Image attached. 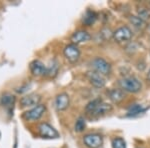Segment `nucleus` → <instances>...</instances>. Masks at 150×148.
<instances>
[{"label": "nucleus", "instance_id": "nucleus-1", "mask_svg": "<svg viewBox=\"0 0 150 148\" xmlns=\"http://www.w3.org/2000/svg\"><path fill=\"white\" fill-rule=\"evenodd\" d=\"M119 85L124 92L138 93L142 89V83L135 76H126L119 80Z\"/></svg>", "mask_w": 150, "mask_h": 148}, {"label": "nucleus", "instance_id": "nucleus-2", "mask_svg": "<svg viewBox=\"0 0 150 148\" xmlns=\"http://www.w3.org/2000/svg\"><path fill=\"white\" fill-rule=\"evenodd\" d=\"M90 66L93 71L97 72V73L101 74L102 76H107L110 75L111 71H112V67L111 64L107 60H105L102 57H95L91 60Z\"/></svg>", "mask_w": 150, "mask_h": 148}, {"label": "nucleus", "instance_id": "nucleus-3", "mask_svg": "<svg viewBox=\"0 0 150 148\" xmlns=\"http://www.w3.org/2000/svg\"><path fill=\"white\" fill-rule=\"evenodd\" d=\"M132 30L126 25L120 26L112 33L113 39L119 44H124V43L129 42L132 39Z\"/></svg>", "mask_w": 150, "mask_h": 148}, {"label": "nucleus", "instance_id": "nucleus-4", "mask_svg": "<svg viewBox=\"0 0 150 148\" xmlns=\"http://www.w3.org/2000/svg\"><path fill=\"white\" fill-rule=\"evenodd\" d=\"M83 143L87 148H101L103 137L99 133H88L83 136Z\"/></svg>", "mask_w": 150, "mask_h": 148}, {"label": "nucleus", "instance_id": "nucleus-5", "mask_svg": "<svg viewBox=\"0 0 150 148\" xmlns=\"http://www.w3.org/2000/svg\"><path fill=\"white\" fill-rule=\"evenodd\" d=\"M46 111V106L44 104H39V105L32 107L31 109L26 111L23 114V118L27 121H36L39 120L43 116V114Z\"/></svg>", "mask_w": 150, "mask_h": 148}, {"label": "nucleus", "instance_id": "nucleus-6", "mask_svg": "<svg viewBox=\"0 0 150 148\" xmlns=\"http://www.w3.org/2000/svg\"><path fill=\"white\" fill-rule=\"evenodd\" d=\"M38 133L41 137L47 138V139H54L59 137L58 131L47 122H41L38 125Z\"/></svg>", "mask_w": 150, "mask_h": 148}, {"label": "nucleus", "instance_id": "nucleus-7", "mask_svg": "<svg viewBox=\"0 0 150 148\" xmlns=\"http://www.w3.org/2000/svg\"><path fill=\"white\" fill-rule=\"evenodd\" d=\"M63 54L69 62L75 63V62L78 61L79 58H80L81 52H80V49H79L78 46L73 44V43H70V44L66 45L64 47Z\"/></svg>", "mask_w": 150, "mask_h": 148}, {"label": "nucleus", "instance_id": "nucleus-8", "mask_svg": "<svg viewBox=\"0 0 150 148\" xmlns=\"http://www.w3.org/2000/svg\"><path fill=\"white\" fill-rule=\"evenodd\" d=\"M86 78L88 79L89 83H90L91 85L93 87H95V88H98V89L103 88L106 84L104 76L97 73V72L93 71V70L86 72Z\"/></svg>", "mask_w": 150, "mask_h": 148}, {"label": "nucleus", "instance_id": "nucleus-9", "mask_svg": "<svg viewBox=\"0 0 150 148\" xmlns=\"http://www.w3.org/2000/svg\"><path fill=\"white\" fill-rule=\"evenodd\" d=\"M29 69H30L31 73L34 76H47L48 74V68L45 66L44 63L38 59L33 60L29 65Z\"/></svg>", "mask_w": 150, "mask_h": 148}, {"label": "nucleus", "instance_id": "nucleus-10", "mask_svg": "<svg viewBox=\"0 0 150 148\" xmlns=\"http://www.w3.org/2000/svg\"><path fill=\"white\" fill-rule=\"evenodd\" d=\"M41 101V96L36 93H30L28 95L23 96L20 99L21 107H35L39 105Z\"/></svg>", "mask_w": 150, "mask_h": 148}, {"label": "nucleus", "instance_id": "nucleus-11", "mask_svg": "<svg viewBox=\"0 0 150 148\" xmlns=\"http://www.w3.org/2000/svg\"><path fill=\"white\" fill-rule=\"evenodd\" d=\"M91 39V35L85 30H78L75 31L70 37V40L75 45L81 44V43H86Z\"/></svg>", "mask_w": 150, "mask_h": 148}, {"label": "nucleus", "instance_id": "nucleus-12", "mask_svg": "<svg viewBox=\"0 0 150 148\" xmlns=\"http://www.w3.org/2000/svg\"><path fill=\"white\" fill-rule=\"evenodd\" d=\"M70 105V98L67 93H60L55 98V107L58 111H64L69 107Z\"/></svg>", "mask_w": 150, "mask_h": 148}, {"label": "nucleus", "instance_id": "nucleus-13", "mask_svg": "<svg viewBox=\"0 0 150 148\" xmlns=\"http://www.w3.org/2000/svg\"><path fill=\"white\" fill-rule=\"evenodd\" d=\"M108 97L113 103H120L125 99V92L121 88H114L108 91Z\"/></svg>", "mask_w": 150, "mask_h": 148}, {"label": "nucleus", "instance_id": "nucleus-14", "mask_svg": "<svg viewBox=\"0 0 150 148\" xmlns=\"http://www.w3.org/2000/svg\"><path fill=\"white\" fill-rule=\"evenodd\" d=\"M111 110H112V105H111V104L102 102L97 108L95 109V110L93 111L92 113L90 114V116L97 118V117H100V116L105 115V114L109 113Z\"/></svg>", "mask_w": 150, "mask_h": 148}, {"label": "nucleus", "instance_id": "nucleus-15", "mask_svg": "<svg viewBox=\"0 0 150 148\" xmlns=\"http://www.w3.org/2000/svg\"><path fill=\"white\" fill-rule=\"evenodd\" d=\"M15 103V96L10 93H4L0 97V104L6 108L11 109Z\"/></svg>", "mask_w": 150, "mask_h": 148}, {"label": "nucleus", "instance_id": "nucleus-16", "mask_svg": "<svg viewBox=\"0 0 150 148\" xmlns=\"http://www.w3.org/2000/svg\"><path fill=\"white\" fill-rule=\"evenodd\" d=\"M96 19H97V14L95 12L91 10H87L85 12V14L83 15V18H82V23L86 26H91L92 24L95 23Z\"/></svg>", "mask_w": 150, "mask_h": 148}, {"label": "nucleus", "instance_id": "nucleus-17", "mask_svg": "<svg viewBox=\"0 0 150 148\" xmlns=\"http://www.w3.org/2000/svg\"><path fill=\"white\" fill-rule=\"evenodd\" d=\"M128 20H129V22L137 29H144L147 27L146 21H144L143 19L138 17L137 15H130L129 17H128Z\"/></svg>", "mask_w": 150, "mask_h": 148}, {"label": "nucleus", "instance_id": "nucleus-18", "mask_svg": "<svg viewBox=\"0 0 150 148\" xmlns=\"http://www.w3.org/2000/svg\"><path fill=\"white\" fill-rule=\"evenodd\" d=\"M103 102V100L101 98H95V99H93L92 101H90L88 104L86 105V107H85V111H86V113L88 114V115H90L91 113L93 112L94 110H95L96 108L98 107L99 105H100L101 103Z\"/></svg>", "mask_w": 150, "mask_h": 148}, {"label": "nucleus", "instance_id": "nucleus-19", "mask_svg": "<svg viewBox=\"0 0 150 148\" xmlns=\"http://www.w3.org/2000/svg\"><path fill=\"white\" fill-rule=\"evenodd\" d=\"M112 148H126V142L122 137H114L111 141Z\"/></svg>", "mask_w": 150, "mask_h": 148}, {"label": "nucleus", "instance_id": "nucleus-20", "mask_svg": "<svg viewBox=\"0 0 150 148\" xmlns=\"http://www.w3.org/2000/svg\"><path fill=\"white\" fill-rule=\"evenodd\" d=\"M137 14H138V17L141 19H143L144 21H147L150 19V10L146 7H140V8L137 10Z\"/></svg>", "mask_w": 150, "mask_h": 148}, {"label": "nucleus", "instance_id": "nucleus-21", "mask_svg": "<svg viewBox=\"0 0 150 148\" xmlns=\"http://www.w3.org/2000/svg\"><path fill=\"white\" fill-rule=\"evenodd\" d=\"M75 131L78 133L80 132H83L86 128V122H85V119L83 117H79L78 119L76 120L75 122Z\"/></svg>", "mask_w": 150, "mask_h": 148}, {"label": "nucleus", "instance_id": "nucleus-22", "mask_svg": "<svg viewBox=\"0 0 150 148\" xmlns=\"http://www.w3.org/2000/svg\"><path fill=\"white\" fill-rule=\"evenodd\" d=\"M145 109L142 107L141 105H139V104H135L133 107L130 108V110L128 111V115L129 116H134V115H137V114H140L142 112H144Z\"/></svg>", "mask_w": 150, "mask_h": 148}, {"label": "nucleus", "instance_id": "nucleus-23", "mask_svg": "<svg viewBox=\"0 0 150 148\" xmlns=\"http://www.w3.org/2000/svg\"><path fill=\"white\" fill-rule=\"evenodd\" d=\"M47 68H48L47 76H53V75L56 74L57 71H58V63L54 60L50 66H47Z\"/></svg>", "mask_w": 150, "mask_h": 148}, {"label": "nucleus", "instance_id": "nucleus-24", "mask_svg": "<svg viewBox=\"0 0 150 148\" xmlns=\"http://www.w3.org/2000/svg\"><path fill=\"white\" fill-rule=\"evenodd\" d=\"M147 79H148V80H150V69H149L148 73H147Z\"/></svg>", "mask_w": 150, "mask_h": 148}, {"label": "nucleus", "instance_id": "nucleus-25", "mask_svg": "<svg viewBox=\"0 0 150 148\" xmlns=\"http://www.w3.org/2000/svg\"><path fill=\"white\" fill-rule=\"evenodd\" d=\"M148 32H149V33H150V25H149V26H148Z\"/></svg>", "mask_w": 150, "mask_h": 148}, {"label": "nucleus", "instance_id": "nucleus-26", "mask_svg": "<svg viewBox=\"0 0 150 148\" xmlns=\"http://www.w3.org/2000/svg\"><path fill=\"white\" fill-rule=\"evenodd\" d=\"M137 148H142V147H137Z\"/></svg>", "mask_w": 150, "mask_h": 148}]
</instances>
